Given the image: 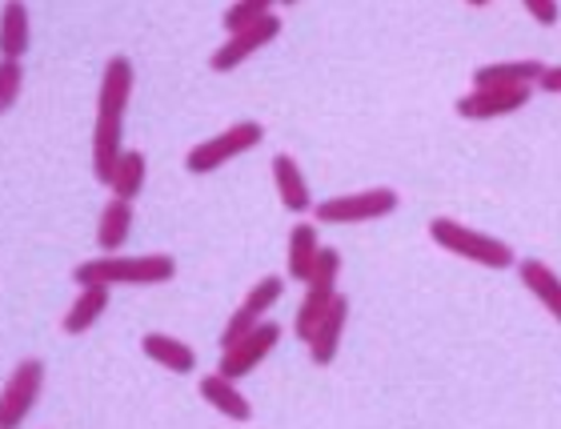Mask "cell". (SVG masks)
I'll list each match as a JSON object with an SVG mask.
<instances>
[{
    "label": "cell",
    "mask_w": 561,
    "mask_h": 429,
    "mask_svg": "<svg viewBox=\"0 0 561 429\" xmlns=\"http://www.w3.org/2000/svg\"><path fill=\"white\" fill-rule=\"evenodd\" d=\"M201 397L209 402L221 418H229V421H253V406H249V397L237 390V382L233 377H225L221 370L217 373H209V377H201Z\"/></svg>",
    "instance_id": "5bb4252c"
},
{
    "label": "cell",
    "mask_w": 561,
    "mask_h": 429,
    "mask_svg": "<svg viewBox=\"0 0 561 429\" xmlns=\"http://www.w3.org/2000/svg\"><path fill=\"white\" fill-rule=\"evenodd\" d=\"M280 346V325L277 321H265L253 325L249 334H241L233 341V346L221 349V361H217V370L225 373V377H233V382H241V377H249V373L257 370L261 361L270 358L273 349Z\"/></svg>",
    "instance_id": "ba28073f"
},
{
    "label": "cell",
    "mask_w": 561,
    "mask_h": 429,
    "mask_svg": "<svg viewBox=\"0 0 561 429\" xmlns=\"http://www.w3.org/2000/svg\"><path fill=\"white\" fill-rule=\"evenodd\" d=\"M280 293H285V278H277V273H270V278H261L253 290L245 293V302L237 305L233 309V317L225 321V329H221V349L225 346H233L237 337L241 334H249L253 325H261L265 317L273 314V305L280 302Z\"/></svg>",
    "instance_id": "8fae6325"
},
{
    "label": "cell",
    "mask_w": 561,
    "mask_h": 429,
    "mask_svg": "<svg viewBox=\"0 0 561 429\" xmlns=\"http://www.w3.org/2000/svg\"><path fill=\"white\" fill-rule=\"evenodd\" d=\"M28 41H33V24H28L24 0H4V9H0V57L21 60L28 53Z\"/></svg>",
    "instance_id": "d6986e66"
},
{
    "label": "cell",
    "mask_w": 561,
    "mask_h": 429,
    "mask_svg": "<svg viewBox=\"0 0 561 429\" xmlns=\"http://www.w3.org/2000/svg\"><path fill=\"white\" fill-rule=\"evenodd\" d=\"M337 273H341V253L337 249H321L313 273L305 281V297L297 305V317H293V334L301 337V341H309L317 321L329 314V305L337 297Z\"/></svg>",
    "instance_id": "8992f818"
},
{
    "label": "cell",
    "mask_w": 561,
    "mask_h": 429,
    "mask_svg": "<svg viewBox=\"0 0 561 429\" xmlns=\"http://www.w3.org/2000/svg\"><path fill=\"white\" fill-rule=\"evenodd\" d=\"M345 321H350V297H345V293H337V297H333V305H329V314L317 321V329L309 334V341H305V346H309V358H313V365H329V361L337 358Z\"/></svg>",
    "instance_id": "4fadbf2b"
},
{
    "label": "cell",
    "mask_w": 561,
    "mask_h": 429,
    "mask_svg": "<svg viewBox=\"0 0 561 429\" xmlns=\"http://www.w3.org/2000/svg\"><path fill=\"white\" fill-rule=\"evenodd\" d=\"M280 36V16L277 12H270V16H261V21L245 24V29H237V33H229V41L225 45L213 48L209 57V69L213 72H233L241 69L253 53H261L265 45H273Z\"/></svg>",
    "instance_id": "9c48e42d"
},
{
    "label": "cell",
    "mask_w": 561,
    "mask_h": 429,
    "mask_svg": "<svg viewBox=\"0 0 561 429\" xmlns=\"http://www.w3.org/2000/svg\"><path fill=\"white\" fill-rule=\"evenodd\" d=\"M176 278V261L169 253H145V257H121L105 253L96 261H81L72 269L77 285H164Z\"/></svg>",
    "instance_id": "7a4b0ae2"
},
{
    "label": "cell",
    "mask_w": 561,
    "mask_h": 429,
    "mask_svg": "<svg viewBox=\"0 0 561 429\" xmlns=\"http://www.w3.org/2000/svg\"><path fill=\"white\" fill-rule=\"evenodd\" d=\"M401 197L398 189L377 185V189H362V193H345V197H329L313 205V221L317 225H365V221H381L389 213H398Z\"/></svg>",
    "instance_id": "5b68a950"
},
{
    "label": "cell",
    "mask_w": 561,
    "mask_h": 429,
    "mask_svg": "<svg viewBox=\"0 0 561 429\" xmlns=\"http://www.w3.org/2000/svg\"><path fill=\"white\" fill-rule=\"evenodd\" d=\"M277 4L280 0H233V4L225 9V29L237 33V29H245V24L261 21V16H270Z\"/></svg>",
    "instance_id": "603a6c76"
},
{
    "label": "cell",
    "mask_w": 561,
    "mask_h": 429,
    "mask_svg": "<svg viewBox=\"0 0 561 429\" xmlns=\"http://www.w3.org/2000/svg\"><path fill=\"white\" fill-rule=\"evenodd\" d=\"M273 189H277L280 205L289 213H297V217L313 213L317 201H313V193H309V181H305L297 157H289V153H277V157H273Z\"/></svg>",
    "instance_id": "7c38bea8"
},
{
    "label": "cell",
    "mask_w": 561,
    "mask_h": 429,
    "mask_svg": "<svg viewBox=\"0 0 561 429\" xmlns=\"http://www.w3.org/2000/svg\"><path fill=\"white\" fill-rule=\"evenodd\" d=\"M77 302L69 305V314L60 317V329L72 337H81L89 334L101 317H105L108 309V293H113V285H77Z\"/></svg>",
    "instance_id": "9a60e30c"
},
{
    "label": "cell",
    "mask_w": 561,
    "mask_h": 429,
    "mask_svg": "<svg viewBox=\"0 0 561 429\" xmlns=\"http://www.w3.org/2000/svg\"><path fill=\"white\" fill-rule=\"evenodd\" d=\"M21 89H24L21 60L0 57V113H9V109L16 105V101H21Z\"/></svg>",
    "instance_id": "cb8c5ba5"
},
{
    "label": "cell",
    "mask_w": 561,
    "mask_h": 429,
    "mask_svg": "<svg viewBox=\"0 0 561 429\" xmlns=\"http://www.w3.org/2000/svg\"><path fill=\"white\" fill-rule=\"evenodd\" d=\"M538 89H541V93L561 97V65H546V72L538 77Z\"/></svg>",
    "instance_id": "484cf974"
},
{
    "label": "cell",
    "mask_w": 561,
    "mask_h": 429,
    "mask_svg": "<svg viewBox=\"0 0 561 429\" xmlns=\"http://www.w3.org/2000/svg\"><path fill=\"white\" fill-rule=\"evenodd\" d=\"M137 84L129 57H113L101 77V93H96V125H93V177L108 189L113 181V165L121 157V137H125V113H129V97Z\"/></svg>",
    "instance_id": "6da1fadb"
},
{
    "label": "cell",
    "mask_w": 561,
    "mask_h": 429,
    "mask_svg": "<svg viewBox=\"0 0 561 429\" xmlns=\"http://www.w3.org/2000/svg\"><path fill=\"white\" fill-rule=\"evenodd\" d=\"M140 349H145V358L149 361H157L161 370H169V373H193L197 370V353L185 346V341H176L173 334H145L140 337Z\"/></svg>",
    "instance_id": "e0dca14e"
},
{
    "label": "cell",
    "mask_w": 561,
    "mask_h": 429,
    "mask_svg": "<svg viewBox=\"0 0 561 429\" xmlns=\"http://www.w3.org/2000/svg\"><path fill=\"white\" fill-rule=\"evenodd\" d=\"M517 278H522V285L538 297L541 309L561 325V278L558 273H553L546 261H529L526 257V261H517Z\"/></svg>",
    "instance_id": "2e32d148"
},
{
    "label": "cell",
    "mask_w": 561,
    "mask_h": 429,
    "mask_svg": "<svg viewBox=\"0 0 561 429\" xmlns=\"http://www.w3.org/2000/svg\"><path fill=\"white\" fill-rule=\"evenodd\" d=\"M522 4H526V12L541 24V29L558 24V16H561V4H558V0H522Z\"/></svg>",
    "instance_id": "d4e9b609"
},
{
    "label": "cell",
    "mask_w": 561,
    "mask_h": 429,
    "mask_svg": "<svg viewBox=\"0 0 561 429\" xmlns=\"http://www.w3.org/2000/svg\"><path fill=\"white\" fill-rule=\"evenodd\" d=\"M261 140H265V125H261V121H237V125H229L225 133H217V137L193 145L188 157H185V169L188 173H197V177L217 173V169H225L233 157L257 149Z\"/></svg>",
    "instance_id": "277c9868"
},
{
    "label": "cell",
    "mask_w": 561,
    "mask_h": 429,
    "mask_svg": "<svg viewBox=\"0 0 561 429\" xmlns=\"http://www.w3.org/2000/svg\"><path fill=\"white\" fill-rule=\"evenodd\" d=\"M145 173H149V161H145V153L140 149H121L117 165H113V197H125V201H137L140 189H145Z\"/></svg>",
    "instance_id": "7402d4cb"
},
{
    "label": "cell",
    "mask_w": 561,
    "mask_h": 429,
    "mask_svg": "<svg viewBox=\"0 0 561 429\" xmlns=\"http://www.w3.org/2000/svg\"><path fill=\"white\" fill-rule=\"evenodd\" d=\"M466 4H473V9H485V4H490V0H466Z\"/></svg>",
    "instance_id": "4316f807"
},
{
    "label": "cell",
    "mask_w": 561,
    "mask_h": 429,
    "mask_svg": "<svg viewBox=\"0 0 561 429\" xmlns=\"http://www.w3.org/2000/svg\"><path fill=\"white\" fill-rule=\"evenodd\" d=\"M541 72H546V65H541L538 57L497 60V65L473 69V84H478V89H493V84H538Z\"/></svg>",
    "instance_id": "ac0fdd59"
},
{
    "label": "cell",
    "mask_w": 561,
    "mask_h": 429,
    "mask_svg": "<svg viewBox=\"0 0 561 429\" xmlns=\"http://www.w3.org/2000/svg\"><path fill=\"white\" fill-rule=\"evenodd\" d=\"M430 237H433V245H442L445 253L466 257V261H473V266H485V269H514L517 266V253L502 241V237L469 229V225H461V221H454V217H433Z\"/></svg>",
    "instance_id": "3957f363"
},
{
    "label": "cell",
    "mask_w": 561,
    "mask_h": 429,
    "mask_svg": "<svg viewBox=\"0 0 561 429\" xmlns=\"http://www.w3.org/2000/svg\"><path fill=\"white\" fill-rule=\"evenodd\" d=\"M41 390H45V361L41 358L16 361V370L9 373V382L0 385V429L21 426V421L33 414Z\"/></svg>",
    "instance_id": "52a82bcc"
},
{
    "label": "cell",
    "mask_w": 561,
    "mask_h": 429,
    "mask_svg": "<svg viewBox=\"0 0 561 429\" xmlns=\"http://www.w3.org/2000/svg\"><path fill=\"white\" fill-rule=\"evenodd\" d=\"M534 97V84H493V89H469L466 97H457V116L466 121H497V116H510L517 109L529 105Z\"/></svg>",
    "instance_id": "30bf717a"
},
{
    "label": "cell",
    "mask_w": 561,
    "mask_h": 429,
    "mask_svg": "<svg viewBox=\"0 0 561 429\" xmlns=\"http://www.w3.org/2000/svg\"><path fill=\"white\" fill-rule=\"evenodd\" d=\"M321 233H317V225H309V221H297L289 229V281H309V273H313L317 257H321Z\"/></svg>",
    "instance_id": "ffe728a7"
},
{
    "label": "cell",
    "mask_w": 561,
    "mask_h": 429,
    "mask_svg": "<svg viewBox=\"0 0 561 429\" xmlns=\"http://www.w3.org/2000/svg\"><path fill=\"white\" fill-rule=\"evenodd\" d=\"M129 233H133V201L113 197L101 210V221H96V245H101V253H121V245L129 241Z\"/></svg>",
    "instance_id": "44dd1931"
},
{
    "label": "cell",
    "mask_w": 561,
    "mask_h": 429,
    "mask_svg": "<svg viewBox=\"0 0 561 429\" xmlns=\"http://www.w3.org/2000/svg\"><path fill=\"white\" fill-rule=\"evenodd\" d=\"M280 4H297V0H280Z\"/></svg>",
    "instance_id": "83f0119b"
}]
</instances>
